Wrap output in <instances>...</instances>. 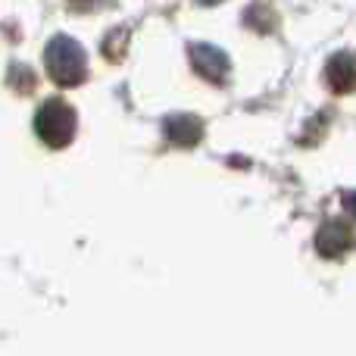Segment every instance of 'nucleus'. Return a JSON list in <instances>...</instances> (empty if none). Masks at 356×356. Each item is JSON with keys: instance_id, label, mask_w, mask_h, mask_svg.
I'll return each mask as SVG.
<instances>
[{"instance_id": "obj_6", "label": "nucleus", "mask_w": 356, "mask_h": 356, "mask_svg": "<svg viewBox=\"0 0 356 356\" xmlns=\"http://www.w3.org/2000/svg\"><path fill=\"white\" fill-rule=\"evenodd\" d=\"M197 3H203V6H216V3H222V0H197Z\"/></svg>"}, {"instance_id": "obj_2", "label": "nucleus", "mask_w": 356, "mask_h": 356, "mask_svg": "<svg viewBox=\"0 0 356 356\" xmlns=\"http://www.w3.org/2000/svg\"><path fill=\"white\" fill-rule=\"evenodd\" d=\"M35 129L50 147H63L75 135V113L63 100H47L35 116Z\"/></svg>"}, {"instance_id": "obj_4", "label": "nucleus", "mask_w": 356, "mask_h": 356, "mask_svg": "<svg viewBox=\"0 0 356 356\" xmlns=\"http://www.w3.org/2000/svg\"><path fill=\"white\" fill-rule=\"evenodd\" d=\"M325 81L332 91L347 94L356 88V56L353 54H334L325 63Z\"/></svg>"}, {"instance_id": "obj_3", "label": "nucleus", "mask_w": 356, "mask_h": 356, "mask_svg": "<svg viewBox=\"0 0 356 356\" xmlns=\"http://www.w3.org/2000/svg\"><path fill=\"white\" fill-rule=\"evenodd\" d=\"M188 60H191V69H194L200 79H207L209 85H225L228 81V72H232V60L222 47L216 44H188Z\"/></svg>"}, {"instance_id": "obj_5", "label": "nucleus", "mask_w": 356, "mask_h": 356, "mask_svg": "<svg viewBox=\"0 0 356 356\" xmlns=\"http://www.w3.org/2000/svg\"><path fill=\"white\" fill-rule=\"evenodd\" d=\"M166 135L172 138L175 144H197L203 129L194 116H172V119H166Z\"/></svg>"}, {"instance_id": "obj_1", "label": "nucleus", "mask_w": 356, "mask_h": 356, "mask_svg": "<svg viewBox=\"0 0 356 356\" xmlns=\"http://www.w3.org/2000/svg\"><path fill=\"white\" fill-rule=\"evenodd\" d=\"M44 69L60 88H79L88 79V54L75 38L56 35L44 47Z\"/></svg>"}]
</instances>
